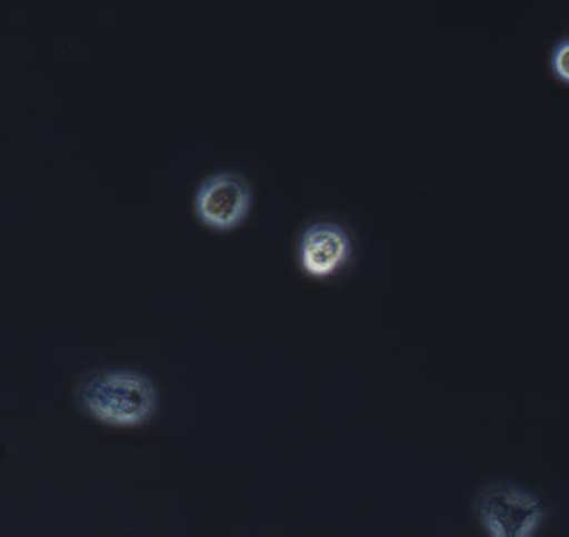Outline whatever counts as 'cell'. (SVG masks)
Instances as JSON below:
<instances>
[{
    "label": "cell",
    "instance_id": "obj_3",
    "mask_svg": "<svg viewBox=\"0 0 569 537\" xmlns=\"http://www.w3.org/2000/svg\"><path fill=\"white\" fill-rule=\"evenodd\" d=\"M251 200V187L244 177L234 172L216 173L199 187L196 213L211 229L232 230L244 222Z\"/></svg>",
    "mask_w": 569,
    "mask_h": 537
},
{
    "label": "cell",
    "instance_id": "obj_1",
    "mask_svg": "<svg viewBox=\"0 0 569 537\" xmlns=\"http://www.w3.org/2000/svg\"><path fill=\"white\" fill-rule=\"evenodd\" d=\"M76 399L88 416L114 427L142 426L158 407L152 380L132 370H104L89 376L79 384Z\"/></svg>",
    "mask_w": 569,
    "mask_h": 537
},
{
    "label": "cell",
    "instance_id": "obj_2",
    "mask_svg": "<svg viewBox=\"0 0 569 537\" xmlns=\"http://www.w3.org/2000/svg\"><path fill=\"white\" fill-rule=\"evenodd\" d=\"M479 519L492 537H528L541 527L545 507L535 494L516 486H498L482 496Z\"/></svg>",
    "mask_w": 569,
    "mask_h": 537
},
{
    "label": "cell",
    "instance_id": "obj_4",
    "mask_svg": "<svg viewBox=\"0 0 569 537\" xmlns=\"http://www.w3.org/2000/svg\"><path fill=\"white\" fill-rule=\"evenodd\" d=\"M351 237L338 223H312L305 230L299 242L302 270L318 279L338 274L351 259Z\"/></svg>",
    "mask_w": 569,
    "mask_h": 537
},
{
    "label": "cell",
    "instance_id": "obj_5",
    "mask_svg": "<svg viewBox=\"0 0 569 537\" xmlns=\"http://www.w3.org/2000/svg\"><path fill=\"white\" fill-rule=\"evenodd\" d=\"M552 69L559 79L569 83V40L559 43L552 53Z\"/></svg>",
    "mask_w": 569,
    "mask_h": 537
}]
</instances>
